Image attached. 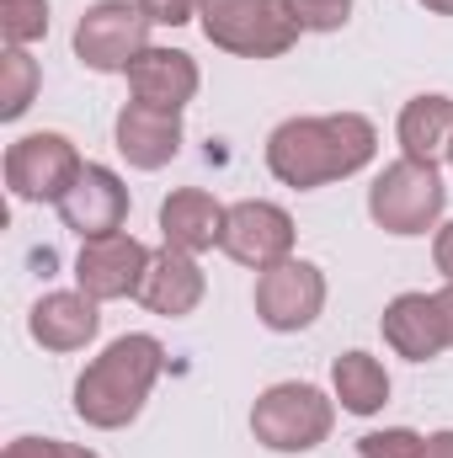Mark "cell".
<instances>
[{
    "mask_svg": "<svg viewBox=\"0 0 453 458\" xmlns=\"http://www.w3.org/2000/svg\"><path fill=\"white\" fill-rule=\"evenodd\" d=\"M422 5H427L432 16H453V0H422Z\"/></svg>",
    "mask_w": 453,
    "mask_h": 458,
    "instance_id": "f1b7e54d",
    "label": "cell"
},
{
    "mask_svg": "<svg viewBox=\"0 0 453 458\" xmlns=\"http://www.w3.org/2000/svg\"><path fill=\"white\" fill-rule=\"evenodd\" d=\"M438 310H443V326H449V342H453V283L438 288Z\"/></svg>",
    "mask_w": 453,
    "mask_h": 458,
    "instance_id": "83f0119b",
    "label": "cell"
},
{
    "mask_svg": "<svg viewBox=\"0 0 453 458\" xmlns=\"http://www.w3.org/2000/svg\"><path fill=\"white\" fill-rule=\"evenodd\" d=\"M395 139H400V155H406V160H422V165L449 160V149H453V97H443V91L411 97V102L400 107Z\"/></svg>",
    "mask_w": 453,
    "mask_h": 458,
    "instance_id": "ac0fdd59",
    "label": "cell"
},
{
    "mask_svg": "<svg viewBox=\"0 0 453 458\" xmlns=\"http://www.w3.org/2000/svg\"><path fill=\"white\" fill-rule=\"evenodd\" d=\"M139 11H144L155 27H187V21L203 11V0H139Z\"/></svg>",
    "mask_w": 453,
    "mask_h": 458,
    "instance_id": "d4e9b609",
    "label": "cell"
},
{
    "mask_svg": "<svg viewBox=\"0 0 453 458\" xmlns=\"http://www.w3.org/2000/svg\"><path fill=\"white\" fill-rule=\"evenodd\" d=\"M427 437L411 427H384V432H363L357 437V458H422Z\"/></svg>",
    "mask_w": 453,
    "mask_h": 458,
    "instance_id": "7402d4cb",
    "label": "cell"
},
{
    "mask_svg": "<svg viewBox=\"0 0 453 458\" xmlns=\"http://www.w3.org/2000/svg\"><path fill=\"white\" fill-rule=\"evenodd\" d=\"M113 144L133 171H160L182 149V113H166L150 102H123L113 123Z\"/></svg>",
    "mask_w": 453,
    "mask_h": 458,
    "instance_id": "5bb4252c",
    "label": "cell"
},
{
    "mask_svg": "<svg viewBox=\"0 0 453 458\" xmlns=\"http://www.w3.org/2000/svg\"><path fill=\"white\" fill-rule=\"evenodd\" d=\"M379 155V128L363 113H326V117H288L267 133V171L294 187L315 192L368 171Z\"/></svg>",
    "mask_w": 453,
    "mask_h": 458,
    "instance_id": "6da1fadb",
    "label": "cell"
},
{
    "mask_svg": "<svg viewBox=\"0 0 453 458\" xmlns=\"http://www.w3.org/2000/svg\"><path fill=\"white\" fill-rule=\"evenodd\" d=\"M0 458H102L97 448L64 443V437H11Z\"/></svg>",
    "mask_w": 453,
    "mask_h": 458,
    "instance_id": "cb8c5ba5",
    "label": "cell"
},
{
    "mask_svg": "<svg viewBox=\"0 0 453 458\" xmlns=\"http://www.w3.org/2000/svg\"><path fill=\"white\" fill-rule=\"evenodd\" d=\"M81 171H86V160H81L75 139L70 133H54V128L21 133L5 149V187H11L16 203H59L75 187Z\"/></svg>",
    "mask_w": 453,
    "mask_h": 458,
    "instance_id": "8992f818",
    "label": "cell"
},
{
    "mask_svg": "<svg viewBox=\"0 0 453 458\" xmlns=\"http://www.w3.org/2000/svg\"><path fill=\"white\" fill-rule=\"evenodd\" d=\"M198 27L235 59H283L304 32L288 0H203Z\"/></svg>",
    "mask_w": 453,
    "mask_h": 458,
    "instance_id": "277c9868",
    "label": "cell"
},
{
    "mask_svg": "<svg viewBox=\"0 0 453 458\" xmlns=\"http://www.w3.org/2000/svg\"><path fill=\"white\" fill-rule=\"evenodd\" d=\"M54 208H59V219H64L70 234L102 240V234H117V229L128 225V187H123L117 171L86 160V171L75 176V187H70Z\"/></svg>",
    "mask_w": 453,
    "mask_h": 458,
    "instance_id": "8fae6325",
    "label": "cell"
},
{
    "mask_svg": "<svg viewBox=\"0 0 453 458\" xmlns=\"http://www.w3.org/2000/svg\"><path fill=\"white\" fill-rule=\"evenodd\" d=\"M304 32H341L352 21V0H288Z\"/></svg>",
    "mask_w": 453,
    "mask_h": 458,
    "instance_id": "603a6c76",
    "label": "cell"
},
{
    "mask_svg": "<svg viewBox=\"0 0 453 458\" xmlns=\"http://www.w3.org/2000/svg\"><path fill=\"white\" fill-rule=\"evenodd\" d=\"M38 86H43L38 59L27 48H5V59H0V117L16 123V117L38 102Z\"/></svg>",
    "mask_w": 453,
    "mask_h": 458,
    "instance_id": "ffe728a7",
    "label": "cell"
},
{
    "mask_svg": "<svg viewBox=\"0 0 453 458\" xmlns=\"http://www.w3.org/2000/svg\"><path fill=\"white\" fill-rule=\"evenodd\" d=\"M256 320L278 336H294V331H310L326 310V272L304 256H288L267 272H256Z\"/></svg>",
    "mask_w": 453,
    "mask_h": 458,
    "instance_id": "ba28073f",
    "label": "cell"
},
{
    "mask_svg": "<svg viewBox=\"0 0 453 458\" xmlns=\"http://www.w3.org/2000/svg\"><path fill=\"white\" fill-rule=\"evenodd\" d=\"M294 240H299V229L288 219V208H278L267 198H245V203H229L219 250H225L229 261L251 267V272H267V267H278V261L294 256Z\"/></svg>",
    "mask_w": 453,
    "mask_h": 458,
    "instance_id": "30bf717a",
    "label": "cell"
},
{
    "mask_svg": "<svg viewBox=\"0 0 453 458\" xmlns=\"http://www.w3.org/2000/svg\"><path fill=\"white\" fill-rule=\"evenodd\" d=\"M422 458H453V427L427 432V454H422Z\"/></svg>",
    "mask_w": 453,
    "mask_h": 458,
    "instance_id": "4316f807",
    "label": "cell"
},
{
    "mask_svg": "<svg viewBox=\"0 0 453 458\" xmlns=\"http://www.w3.org/2000/svg\"><path fill=\"white\" fill-rule=\"evenodd\" d=\"M160 368H166V346L144 331L107 342L102 357H91L86 373L75 378V416L97 432H123L128 421H139Z\"/></svg>",
    "mask_w": 453,
    "mask_h": 458,
    "instance_id": "7a4b0ae2",
    "label": "cell"
},
{
    "mask_svg": "<svg viewBox=\"0 0 453 458\" xmlns=\"http://www.w3.org/2000/svg\"><path fill=\"white\" fill-rule=\"evenodd\" d=\"M209 293V277L198 267L192 250H176V245H160L150 256V272H144V288H139V304L160 320H182L203 304Z\"/></svg>",
    "mask_w": 453,
    "mask_h": 458,
    "instance_id": "2e32d148",
    "label": "cell"
},
{
    "mask_svg": "<svg viewBox=\"0 0 453 458\" xmlns=\"http://www.w3.org/2000/svg\"><path fill=\"white\" fill-rule=\"evenodd\" d=\"M379 331H384V346L406 362H432L453 346L443 310H438V293H395L379 315Z\"/></svg>",
    "mask_w": 453,
    "mask_h": 458,
    "instance_id": "7c38bea8",
    "label": "cell"
},
{
    "mask_svg": "<svg viewBox=\"0 0 453 458\" xmlns=\"http://www.w3.org/2000/svg\"><path fill=\"white\" fill-rule=\"evenodd\" d=\"M0 32L11 48H32L48 38V0H0Z\"/></svg>",
    "mask_w": 453,
    "mask_h": 458,
    "instance_id": "44dd1931",
    "label": "cell"
},
{
    "mask_svg": "<svg viewBox=\"0 0 453 458\" xmlns=\"http://www.w3.org/2000/svg\"><path fill=\"white\" fill-rule=\"evenodd\" d=\"M203 86V70L187 48H144L133 64H128V91L133 102H150V107H166V113H182Z\"/></svg>",
    "mask_w": 453,
    "mask_h": 458,
    "instance_id": "9a60e30c",
    "label": "cell"
},
{
    "mask_svg": "<svg viewBox=\"0 0 453 458\" xmlns=\"http://www.w3.org/2000/svg\"><path fill=\"white\" fill-rule=\"evenodd\" d=\"M102 331V310L91 293L81 288H59V293H43L27 315V336L43 346V352H86Z\"/></svg>",
    "mask_w": 453,
    "mask_h": 458,
    "instance_id": "4fadbf2b",
    "label": "cell"
},
{
    "mask_svg": "<svg viewBox=\"0 0 453 458\" xmlns=\"http://www.w3.org/2000/svg\"><path fill=\"white\" fill-rule=\"evenodd\" d=\"M331 400L346 416H379L389 405V373L373 352H341L331 362Z\"/></svg>",
    "mask_w": 453,
    "mask_h": 458,
    "instance_id": "d6986e66",
    "label": "cell"
},
{
    "mask_svg": "<svg viewBox=\"0 0 453 458\" xmlns=\"http://www.w3.org/2000/svg\"><path fill=\"white\" fill-rule=\"evenodd\" d=\"M150 245L133 240L128 229L102 234V240H81V256H75V288L91 293L97 304H113V299H139L144 288V272H150Z\"/></svg>",
    "mask_w": 453,
    "mask_h": 458,
    "instance_id": "9c48e42d",
    "label": "cell"
},
{
    "mask_svg": "<svg viewBox=\"0 0 453 458\" xmlns=\"http://www.w3.org/2000/svg\"><path fill=\"white\" fill-rule=\"evenodd\" d=\"M449 208V187L438 176V165H422V160H389L373 187H368V219L384 229V234H400V240H416L427 229H438Z\"/></svg>",
    "mask_w": 453,
    "mask_h": 458,
    "instance_id": "5b68a950",
    "label": "cell"
},
{
    "mask_svg": "<svg viewBox=\"0 0 453 458\" xmlns=\"http://www.w3.org/2000/svg\"><path fill=\"white\" fill-rule=\"evenodd\" d=\"M337 427V400L321 384L288 378V384H267L251 405V437L267 454H315Z\"/></svg>",
    "mask_w": 453,
    "mask_h": 458,
    "instance_id": "3957f363",
    "label": "cell"
},
{
    "mask_svg": "<svg viewBox=\"0 0 453 458\" xmlns=\"http://www.w3.org/2000/svg\"><path fill=\"white\" fill-rule=\"evenodd\" d=\"M449 171H453V149H449Z\"/></svg>",
    "mask_w": 453,
    "mask_h": 458,
    "instance_id": "f546056e",
    "label": "cell"
},
{
    "mask_svg": "<svg viewBox=\"0 0 453 458\" xmlns=\"http://www.w3.org/2000/svg\"><path fill=\"white\" fill-rule=\"evenodd\" d=\"M150 16L139 0H97L75 21V59L97 75H128V64L150 48Z\"/></svg>",
    "mask_w": 453,
    "mask_h": 458,
    "instance_id": "52a82bcc",
    "label": "cell"
},
{
    "mask_svg": "<svg viewBox=\"0 0 453 458\" xmlns=\"http://www.w3.org/2000/svg\"><path fill=\"white\" fill-rule=\"evenodd\" d=\"M432 267L443 272V283H453V219L438 225V234H432Z\"/></svg>",
    "mask_w": 453,
    "mask_h": 458,
    "instance_id": "484cf974",
    "label": "cell"
},
{
    "mask_svg": "<svg viewBox=\"0 0 453 458\" xmlns=\"http://www.w3.org/2000/svg\"><path fill=\"white\" fill-rule=\"evenodd\" d=\"M225 219H229V208L214 192H203V187H176V192L160 203V240L176 245V250L203 256V250H214V245L225 240Z\"/></svg>",
    "mask_w": 453,
    "mask_h": 458,
    "instance_id": "e0dca14e",
    "label": "cell"
}]
</instances>
